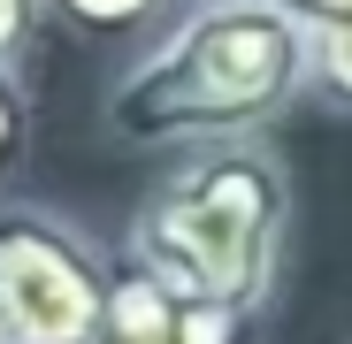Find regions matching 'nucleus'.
<instances>
[{
    "mask_svg": "<svg viewBox=\"0 0 352 344\" xmlns=\"http://www.w3.org/2000/svg\"><path fill=\"white\" fill-rule=\"evenodd\" d=\"M307 100L352 115V16L307 23Z\"/></svg>",
    "mask_w": 352,
    "mask_h": 344,
    "instance_id": "nucleus-5",
    "label": "nucleus"
},
{
    "mask_svg": "<svg viewBox=\"0 0 352 344\" xmlns=\"http://www.w3.org/2000/svg\"><path fill=\"white\" fill-rule=\"evenodd\" d=\"M0 344H8V336H0Z\"/></svg>",
    "mask_w": 352,
    "mask_h": 344,
    "instance_id": "nucleus-10",
    "label": "nucleus"
},
{
    "mask_svg": "<svg viewBox=\"0 0 352 344\" xmlns=\"http://www.w3.org/2000/svg\"><path fill=\"white\" fill-rule=\"evenodd\" d=\"M115 260L46 207H0V336L8 344H107Z\"/></svg>",
    "mask_w": 352,
    "mask_h": 344,
    "instance_id": "nucleus-3",
    "label": "nucleus"
},
{
    "mask_svg": "<svg viewBox=\"0 0 352 344\" xmlns=\"http://www.w3.org/2000/svg\"><path fill=\"white\" fill-rule=\"evenodd\" d=\"M46 23V0H0V69H16Z\"/></svg>",
    "mask_w": 352,
    "mask_h": 344,
    "instance_id": "nucleus-8",
    "label": "nucleus"
},
{
    "mask_svg": "<svg viewBox=\"0 0 352 344\" xmlns=\"http://www.w3.org/2000/svg\"><path fill=\"white\" fill-rule=\"evenodd\" d=\"M276 8H291L299 23H322V16H352V0H276Z\"/></svg>",
    "mask_w": 352,
    "mask_h": 344,
    "instance_id": "nucleus-9",
    "label": "nucleus"
},
{
    "mask_svg": "<svg viewBox=\"0 0 352 344\" xmlns=\"http://www.w3.org/2000/svg\"><path fill=\"white\" fill-rule=\"evenodd\" d=\"M291 238V176L261 138L192 146L131 214V253L161 291L214 306V314H261Z\"/></svg>",
    "mask_w": 352,
    "mask_h": 344,
    "instance_id": "nucleus-2",
    "label": "nucleus"
},
{
    "mask_svg": "<svg viewBox=\"0 0 352 344\" xmlns=\"http://www.w3.org/2000/svg\"><path fill=\"white\" fill-rule=\"evenodd\" d=\"M238 314H214L161 291L138 260H115V299H107V344H238Z\"/></svg>",
    "mask_w": 352,
    "mask_h": 344,
    "instance_id": "nucleus-4",
    "label": "nucleus"
},
{
    "mask_svg": "<svg viewBox=\"0 0 352 344\" xmlns=\"http://www.w3.org/2000/svg\"><path fill=\"white\" fill-rule=\"evenodd\" d=\"M23 146H31V92H23L16 69H0V184L16 176Z\"/></svg>",
    "mask_w": 352,
    "mask_h": 344,
    "instance_id": "nucleus-7",
    "label": "nucleus"
},
{
    "mask_svg": "<svg viewBox=\"0 0 352 344\" xmlns=\"http://www.w3.org/2000/svg\"><path fill=\"white\" fill-rule=\"evenodd\" d=\"M307 100V23L276 0H192L107 92L123 146H230Z\"/></svg>",
    "mask_w": 352,
    "mask_h": 344,
    "instance_id": "nucleus-1",
    "label": "nucleus"
},
{
    "mask_svg": "<svg viewBox=\"0 0 352 344\" xmlns=\"http://www.w3.org/2000/svg\"><path fill=\"white\" fill-rule=\"evenodd\" d=\"M168 0H46L54 23H69L85 38H123V31H146Z\"/></svg>",
    "mask_w": 352,
    "mask_h": 344,
    "instance_id": "nucleus-6",
    "label": "nucleus"
}]
</instances>
